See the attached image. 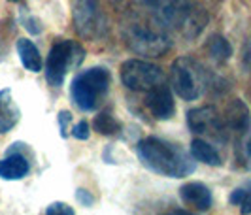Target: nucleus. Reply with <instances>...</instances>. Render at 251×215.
<instances>
[{
    "mask_svg": "<svg viewBox=\"0 0 251 215\" xmlns=\"http://www.w3.org/2000/svg\"><path fill=\"white\" fill-rule=\"evenodd\" d=\"M17 53H19V59H21V63L28 72H40L42 70L44 63H42L40 51L28 38L17 40Z\"/></svg>",
    "mask_w": 251,
    "mask_h": 215,
    "instance_id": "15",
    "label": "nucleus"
},
{
    "mask_svg": "<svg viewBox=\"0 0 251 215\" xmlns=\"http://www.w3.org/2000/svg\"><path fill=\"white\" fill-rule=\"evenodd\" d=\"M23 23H25V28L30 34H40V32H42V25H40V21H38L36 17L28 15V17L23 19Z\"/></svg>",
    "mask_w": 251,
    "mask_h": 215,
    "instance_id": "23",
    "label": "nucleus"
},
{
    "mask_svg": "<svg viewBox=\"0 0 251 215\" xmlns=\"http://www.w3.org/2000/svg\"><path fill=\"white\" fill-rule=\"evenodd\" d=\"M72 17L77 32L85 38H95L102 30V15L99 0H70Z\"/></svg>",
    "mask_w": 251,
    "mask_h": 215,
    "instance_id": "9",
    "label": "nucleus"
},
{
    "mask_svg": "<svg viewBox=\"0 0 251 215\" xmlns=\"http://www.w3.org/2000/svg\"><path fill=\"white\" fill-rule=\"evenodd\" d=\"M10 2H19V0H10Z\"/></svg>",
    "mask_w": 251,
    "mask_h": 215,
    "instance_id": "25",
    "label": "nucleus"
},
{
    "mask_svg": "<svg viewBox=\"0 0 251 215\" xmlns=\"http://www.w3.org/2000/svg\"><path fill=\"white\" fill-rule=\"evenodd\" d=\"M191 155L195 161H201L204 165H210V166H221L223 161H221V155L217 153L214 145L206 140L201 138H195L191 142Z\"/></svg>",
    "mask_w": 251,
    "mask_h": 215,
    "instance_id": "16",
    "label": "nucleus"
},
{
    "mask_svg": "<svg viewBox=\"0 0 251 215\" xmlns=\"http://www.w3.org/2000/svg\"><path fill=\"white\" fill-rule=\"evenodd\" d=\"M93 127L95 130L99 132V134H104V136H112V134H117L119 132V121L113 117L112 114H108V112H102L95 117V121H93Z\"/></svg>",
    "mask_w": 251,
    "mask_h": 215,
    "instance_id": "18",
    "label": "nucleus"
},
{
    "mask_svg": "<svg viewBox=\"0 0 251 215\" xmlns=\"http://www.w3.org/2000/svg\"><path fill=\"white\" fill-rule=\"evenodd\" d=\"M172 89L181 100L193 102L204 93L206 87V72L199 61L191 57H179L172 63L170 72Z\"/></svg>",
    "mask_w": 251,
    "mask_h": 215,
    "instance_id": "3",
    "label": "nucleus"
},
{
    "mask_svg": "<svg viewBox=\"0 0 251 215\" xmlns=\"http://www.w3.org/2000/svg\"><path fill=\"white\" fill-rule=\"evenodd\" d=\"M110 89V72L102 66H93L77 74L72 81V100L83 112H95Z\"/></svg>",
    "mask_w": 251,
    "mask_h": 215,
    "instance_id": "2",
    "label": "nucleus"
},
{
    "mask_svg": "<svg viewBox=\"0 0 251 215\" xmlns=\"http://www.w3.org/2000/svg\"><path fill=\"white\" fill-rule=\"evenodd\" d=\"M89 134H91V130H89V123L87 121H79L77 125L72 127V136L77 140H87Z\"/></svg>",
    "mask_w": 251,
    "mask_h": 215,
    "instance_id": "21",
    "label": "nucleus"
},
{
    "mask_svg": "<svg viewBox=\"0 0 251 215\" xmlns=\"http://www.w3.org/2000/svg\"><path fill=\"white\" fill-rule=\"evenodd\" d=\"M140 161L150 168L151 172H157L166 177H187L195 172L193 155L183 151L179 145L166 142L157 136L144 138L136 145Z\"/></svg>",
    "mask_w": 251,
    "mask_h": 215,
    "instance_id": "1",
    "label": "nucleus"
},
{
    "mask_svg": "<svg viewBox=\"0 0 251 215\" xmlns=\"http://www.w3.org/2000/svg\"><path fill=\"white\" fill-rule=\"evenodd\" d=\"M21 117V112L13 100L12 89H2L0 91V134L10 132Z\"/></svg>",
    "mask_w": 251,
    "mask_h": 215,
    "instance_id": "13",
    "label": "nucleus"
},
{
    "mask_svg": "<svg viewBox=\"0 0 251 215\" xmlns=\"http://www.w3.org/2000/svg\"><path fill=\"white\" fill-rule=\"evenodd\" d=\"M57 121H59V128H61V136L63 138H66L68 136V125L72 123V115H70V112H61L59 114V117H57Z\"/></svg>",
    "mask_w": 251,
    "mask_h": 215,
    "instance_id": "22",
    "label": "nucleus"
},
{
    "mask_svg": "<svg viewBox=\"0 0 251 215\" xmlns=\"http://www.w3.org/2000/svg\"><path fill=\"white\" fill-rule=\"evenodd\" d=\"M125 38L128 46L140 55H148V57H161L163 53L170 49L168 40L163 34L150 30L142 25H132L125 32Z\"/></svg>",
    "mask_w": 251,
    "mask_h": 215,
    "instance_id": "8",
    "label": "nucleus"
},
{
    "mask_svg": "<svg viewBox=\"0 0 251 215\" xmlns=\"http://www.w3.org/2000/svg\"><path fill=\"white\" fill-rule=\"evenodd\" d=\"M48 215H74V208H70L68 204L64 202H53L51 206L46 208Z\"/></svg>",
    "mask_w": 251,
    "mask_h": 215,
    "instance_id": "20",
    "label": "nucleus"
},
{
    "mask_svg": "<svg viewBox=\"0 0 251 215\" xmlns=\"http://www.w3.org/2000/svg\"><path fill=\"white\" fill-rule=\"evenodd\" d=\"M30 166L23 155H19L17 151L10 149L8 157L0 161V177L2 179H8V181H17V179H23L28 174Z\"/></svg>",
    "mask_w": 251,
    "mask_h": 215,
    "instance_id": "14",
    "label": "nucleus"
},
{
    "mask_svg": "<svg viewBox=\"0 0 251 215\" xmlns=\"http://www.w3.org/2000/svg\"><path fill=\"white\" fill-rule=\"evenodd\" d=\"M228 200H230V204L238 206L242 214H251V181L232 191Z\"/></svg>",
    "mask_w": 251,
    "mask_h": 215,
    "instance_id": "19",
    "label": "nucleus"
},
{
    "mask_svg": "<svg viewBox=\"0 0 251 215\" xmlns=\"http://www.w3.org/2000/svg\"><path fill=\"white\" fill-rule=\"evenodd\" d=\"M179 198L183 204H187L191 208L199 210V212H208L212 208V191L208 189L201 181H191L179 187Z\"/></svg>",
    "mask_w": 251,
    "mask_h": 215,
    "instance_id": "12",
    "label": "nucleus"
},
{
    "mask_svg": "<svg viewBox=\"0 0 251 215\" xmlns=\"http://www.w3.org/2000/svg\"><path fill=\"white\" fill-rule=\"evenodd\" d=\"M153 8L155 17L168 26H189L191 21V6L187 0H146Z\"/></svg>",
    "mask_w": 251,
    "mask_h": 215,
    "instance_id": "10",
    "label": "nucleus"
},
{
    "mask_svg": "<svg viewBox=\"0 0 251 215\" xmlns=\"http://www.w3.org/2000/svg\"><path fill=\"white\" fill-rule=\"evenodd\" d=\"M121 79L130 91L148 93L164 83V74L159 66L138 59H130L121 66Z\"/></svg>",
    "mask_w": 251,
    "mask_h": 215,
    "instance_id": "7",
    "label": "nucleus"
},
{
    "mask_svg": "<svg viewBox=\"0 0 251 215\" xmlns=\"http://www.w3.org/2000/svg\"><path fill=\"white\" fill-rule=\"evenodd\" d=\"M75 198L79 200V202L83 204L85 208H91L93 204H95V196L89 192V191H85V189H79L77 192H75Z\"/></svg>",
    "mask_w": 251,
    "mask_h": 215,
    "instance_id": "24",
    "label": "nucleus"
},
{
    "mask_svg": "<svg viewBox=\"0 0 251 215\" xmlns=\"http://www.w3.org/2000/svg\"><path fill=\"white\" fill-rule=\"evenodd\" d=\"M146 106L150 110L155 119L159 121H166L170 119L174 112H176V104H174V96L172 91L166 87L164 83L157 85L155 89L148 91V98H146Z\"/></svg>",
    "mask_w": 251,
    "mask_h": 215,
    "instance_id": "11",
    "label": "nucleus"
},
{
    "mask_svg": "<svg viewBox=\"0 0 251 215\" xmlns=\"http://www.w3.org/2000/svg\"><path fill=\"white\" fill-rule=\"evenodd\" d=\"M225 123L228 128V136H234L236 155L246 165L251 161V114L246 102L236 98L228 104L225 115Z\"/></svg>",
    "mask_w": 251,
    "mask_h": 215,
    "instance_id": "5",
    "label": "nucleus"
},
{
    "mask_svg": "<svg viewBox=\"0 0 251 215\" xmlns=\"http://www.w3.org/2000/svg\"><path fill=\"white\" fill-rule=\"evenodd\" d=\"M187 125L193 134H199L202 138H210L217 143H225L228 140L225 119L214 106H201L191 110L187 114Z\"/></svg>",
    "mask_w": 251,
    "mask_h": 215,
    "instance_id": "6",
    "label": "nucleus"
},
{
    "mask_svg": "<svg viewBox=\"0 0 251 215\" xmlns=\"http://www.w3.org/2000/svg\"><path fill=\"white\" fill-rule=\"evenodd\" d=\"M206 49H208V53L214 57L215 61H219V63L228 61L230 55H232V46L228 44V40L223 38V36H219V34H215V36H212V38L208 40Z\"/></svg>",
    "mask_w": 251,
    "mask_h": 215,
    "instance_id": "17",
    "label": "nucleus"
},
{
    "mask_svg": "<svg viewBox=\"0 0 251 215\" xmlns=\"http://www.w3.org/2000/svg\"><path fill=\"white\" fill-rule=\"evenodd\" d=\"M83 61V49L72 40H61L51 48L46 61V79L51 87H61L68 70Z\"/></svg>",
    "mask_w": 251,
    "mask_h": 215,
    "instance_id": "4",
    "label": "nucleus"
}]
</instances>
